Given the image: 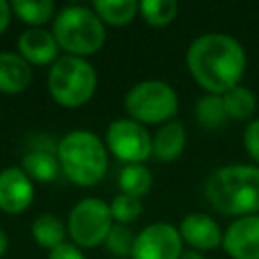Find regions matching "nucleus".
I'll list each match as a JSON object with an SVG mask.
<instances>
[{
    "instance_id": "a211bd4d",
    "label": "nucleus",
    "mask_w": 259,
    "mask_h": 259,
    "mask_svg": "<svg viewBox=\"0 0 259 259\" xmlns=\"http://www.w3.org/2000/svg\"><path fill=\"white\" fill-rule=\"evenodd\" d=\"M65 235H67V225L55 214H40L32 221V239L42 249L49 251L57 249L59 245L65 243Z\"/></svg>"
},
{
    "instance_id": "f8f14e48",
    "label": "nucleus",
    "mask_w": 259,
    "mask_h": 259,
    "mask_svg": "<svg viewBox=\"0 0 259 259\" xmlns=\"http://www.w3.org/2000/svg\"><path fill=\"white\" fill-rule=\"evenodd\" d=\"M182 243H186L192 251H210L223 245V233L217 221L208 214L194 212L186 214L178 225Z\"/></svg>"
},
{
    "instance_id": "9b49d317",
    "label": "nucleus",
    "mask_w": 259,
    "mask_h": 259,
    "mask_svg": "<svg viewBox=\"0 0 259 259\" xmlns=\"http://www.w3.org/2000/svg\"><path fill=\"white\" fill-rule=\"evenodd\" d=\"M34 198L32 180L22 168H4L0 172V210L6 214L24 212Z\"/></svg>"
},
{
    "instance_id": "f03ea898",
    "label": "nucleus",
    "mask_w": 259,
    "mask_h": 259,
    "mask_svg": "<svg viewBox=\"0 0 259 259\" xmlns=\"http://www.w3.org/2000/svg\"><path fill=\"white\" fill-rule=\"evenodd\" d=\"M206 200L223 214H259V166H223L204 184Z\"/></svg>"
},
{
    "instance_id": "6ab92c4d",
    "label": "nucleus",
    "mask_w": 259,
    "mask_h": 259,
    "mask_svg": "<svg viewBox=\"0 0 259 259\" xmlns=\"http://www.w3.org/2000/svg\"><path fill=\"white\" fill-rule=\"evenodd\" d=\"M223 101H225V109H227V117L229 119H251L255 109H257V97L251 89L243 87V85H237L235 89L227 91L223 95Z\"/></svg>"
},
{
    "instance_id": "4468645a",
    "label": "nucleus",
    "mask_w": 259,
    "mask_h": 259,
    "mask_svg": "<svg viewBox=\"0 0 259 259\" xmlns=\"http://www.w3.org/2000/svg\"><path fill=\"white\" fill-rule=\"evenodd\" d=\"M30 65L14 53H0V93H20L30 85Z\"/></svg>"
},
{
    "instance_id": "0eeeda50",
    "label": "nucleus",
    "mask_w": 259,
    "mask_h": 259,
    "mask_svg": "<svg viewBox=\"0 0 259 259\" xmlns=\"http://www.w3.org/2000/svg\"><path fill=\"white\" fill-rule=\"evenodd\" d=\"M113 227L111 208L105 200L99 198H83L79 200L67 221V233L73 245L91 249L105 243L109 231Z\"/></svg>"
},
{
    "instance_id": "20e7f679",
    "label": "nucleus",
    "mask_w": 259,
    "mask_h": 259,
    "mask_svg": "<svg viewBox=\"0 0 259 259\" xmlns=\"http://www.w3.org/2000/svg\"><path fill=\"white\" fill-rule=\"evenodd\" d=\"M53 36L67 55L85 57L97 53L105 42V24L87 6H65L53 20Z\"/></svg>"
},
{
    "instance_id": "dca6fc26",
    "label": "nucleus",
    "mask_w": 259,
    "mask_h": 259,
    "mask_svg": "<svg viewBox=\"0 0 259 259\" xmlns=\"http://www.w3.org/2000/svg\"><path fill=\"white\" fill-rule=\"evenodd\" d=\"M22 170L30 180L38 182H51L59 176L61 164L57 158V150H45V148H34L22 156Z\"/></svg>"
},
{
    "instance_id": "412c9836",
    "label": "nucleus",
    "mask_w": 259,
    "mask_h": 259,
    "mask_svg": "<svg viewBox=\"0 0 259 259\" xmlns=\"http://www.w3.org/2000/svg\"><path fill=\"white\" fill-rule=\"evenodd\" d=\"M10 10L22 22L36 28L51 20V16L55 14V2H51V0H14V2H10Z\"/></svg>"
},
{
    "instance_id": "2eb2a0df",
    "label": "nucleus",
    "mask_w": 259,
    "mask_h": 259,
    "mask_svg": "<svg viewBox=\"0 0 259 259\" xmlns=\"http://www.w3.org/2000/svg\"><path fill=\"white\" fill-rule=\"evenodd\" d=\"M186 146V132L180 121H168L152 138V154L160 162H174Z\"/></svg>"
},
{
    "instance_id": "5701e85b",
    "label": "nucleus",
    "mask_w": 259,
    "mask_h": 259,
    "mask_svg": "<svg viewBox=\"0 0 259 259\" xmlns=\"http://www.w3.org/2000/svg\"><path fill=\"white\" fill-rule=\"evenodd\" d=\"M178 4L174 0H144L140 2L142 18L152 26H166L174 20Z\"/></svg>"
},
{
    "instance_id": "b1692460",
    "label": "nucleus",
    "mask_w": 259,
    "mask_h": 259,
    "mask_svg": "<svg viewBox=\"0 0 259 259\" xmlns=\"http://www.w3.org/2000/svg\"><path fill=\"white\" fill-rule=\"evenodd\" d=\"M109 208H111V217L117 225H127V223H134L142 214V200L121 192L111 200Z\"/></svg>"
},
{
    "instance_id": "ddd939ff",
    "label": "nucleus",
    "mask_w": 259,
    "mask_h": 259,
    "mask_svg": "<svg viewBox=\"0 0 259 259\" xmlns=\"http://www.w3.org/2000/svg\"><path fill=\"white\" fill-rule=\"evenodd\" d=\"M18 55L28 65H53L59 59V45L53 32L42 28H28L24 30L18 40Z\"/></svg>"
},
{
    "instance_id": "4be33fe9",
    "label": "nucleus",
    "mask_w": 259,
    "mask_h": 259,
    "mask_svg": "<svg viewBox=\"0 0 259 259\" xmlns=\"http://www.w3.org/2000/svg\"><path fill=\"white\" fill-rule=\"evenodd\" d=\"M196 119H198L200 125H204L208 130L223 127L227 123V119H229L223 95L206 93L204 97H200L198 103H196Z\"/></svg>"
},
{
    "instance_id": "cd10ccee",
    "label": "nucleus",
    "mask_w": 259,
    "mask_h": 259,
    "mask_svg": "<svg viewBox=\"0 0 259 259\" xmlns=\"http://www.w3.org/2000/svg\"><path fill=\"white\" fill-rule=\"evenodd\" d=\"M10 14H12V10H10V4L8 2H4V0H0V34L8 28V22H10Z\"/></svg>"
},
{
    "instance_id": "c85d7f7f",
    "label": "nucleus",
    "mask_w": 259,
    "mask_h": 259,
    "mask_svg": "<svg viewBox=\"0 0 259 259\" xmlns=\"http://www.w3.org/2000/svg\"><path fill=\"white\" fill-rule=\"evenodd\" d=\"M6 249H8V237H6V233L0 229V259L4 257Z\"/></svg>"
},
{
    "instance_id": "6e6552de",
    "label": "nucleus",
    "mask_w": 259,
    "mask_h": 259,
    "mask_svg": "<svg viewBox=\"0 0 259 259\" xmlns=\"http://www.w3.org/2000/svg\"><path fill=\"white\" fill-rule=\"evenodd\" d=\"M105 144L111 154L125 164H142L152 156V136L134 119H115L109 123Z\"/></svg>"
},
{
    "instance_id": "bb28decb",
    "label": "nucleus",
    "mask_w": 259,
    "mask_h": 259,
    "mask_svg": "<svg viewBox=\"0 0 259 259\" xmlns=\"http://www.w3.org/2000/svg\"><path fill=\"white\" fill-rule=\"evenodd\" d=\"M49 259H85V255L81 253V249L73 243H63L57 249L49 251Z\"/></svg>"
},
{
    "instance_id": "f3484780",
    "label": "nucleus",
    "mask_w": 259,
    "mask_h": 259,
    "mask_svg": "<svg viewBox=\"0 0 259 259\" xmlns=\"http://www.w3.org/2000/svg\"><path fill=\"white\" fill-rule=\"evenodd\" d=\"M91 8L101 22L109 26H125L140 12V4L136 0H97Z\"/></svg>"
},
{
    "instance_id": "1a4fd4ad",
    "label": "nucleus",
    "mask_w": 259,
    "mask_h": 259,
    "mask_svg": "<svg viewBox=\"0 0 259 259\" xmlns=\"http://www.w3.org/2000/svg\"><path fill=\"white\" fill-rule=\"evenodd\" d=\"M182 237L170 223H152L144 227L134 241L130 259H180Z\"/></svg>"
},
{
    "instance_id": "c756f323",
    "label": "nucleus",
    "mask_w": 259,
    "mask_h": 259,
    "mask_svg": "<svg viewBox=\"0 0 259 259\" xmlns=\"http://www.w3.org/2000/svg\"><path fill=\"white\" fill-rule=\"evenodd\" d=\"M180 259H200L198 257V253L196 251H190V253H182V257Z\"/></svg>"
},
{
    "instance_id": "aec40b11",
    "label": "nucleus",
    "mask_w": 259,
    "mask_h": 259,
    "mask_svg": "<svg viewBox=\"0 0 259 259\" xmlns=\"http://www.w3.org/2000/svg\"><path fill=\"white\" fill-rule=\"evenodd\" d=\"M117 182L123 194L142 198L152 188V172L144 164H125L119 172Z\"/></svg>"
},
{
    "instance_id": "9d476101",
    "label": "nucleus",
    "mask_w": 259,
    "mask_h": 259,
    "mask_svg": "<svg viewBox=\"0 0 259 259\" xmlns=\"http://www.w3.org/2000/svg\"><path fill=\"white\" fill-rule=\"evenodd\" d=\"M223 249L233 259H259V214L235 219L223 233Z\"/></svg>"
},
{
    "instance_id": "393cba45",
    "label": "nucleus",
    "mask_w": 259,
    "mask_h": 259,
    "mask_svg": "<svg viewBox=\"0 0 259 259\" xmlns=\"http://www.w3.org/2000/svg\"><path fill=\"white\" fill-rule=\"evenodd\" d=\"M134 241H136V237L132 235V231L125 225H113L105 239V247L115 257H132Z\"/></svg>"
},
{
    "instance_id": "39448f33",
    "label": "nucleus",
    "mask_w": 259,
    "mask_h": 259,
    "mask_svg": "<svg viewBox=\"0 0 259 259\" xmlns=\"http://www.w3.org/2000/svg\"><path fill=\"white\" fill-rule=\"evenodd\" d=\"M47 85H49L51 97L59 105L81 107L95 93L97 73L83 57L65 55L51 65Z\"/></svg>"
},
{
    "instance_id": "7ed1b4c3",
    "label": "nucleus",
    "mask_w": 259,
    "mask_h": 259,
    "mask_svg": "<svg viewBox=\"0 0 259 259\" xmlns=\"http://www.w3.org/2000/svg\"><path fill=\"white\" fill-rule=\"evenodd\" d=\"M61 172L77 186L97 184L107 170V150L103 142L87 130H73L57 144Z\"/></svg>"
},
{
    "instance_id": "a878e982",
    "label": "nucleus",
    "mask_w": 259,
    "mask_h": 259,
    "mask_svg": "<svg viewBox=\"0 0 259 259\" xmlns=\"http://www.w3.org/2000/svg\"><path fill=\"white\" fill-rule=\"evenodd\" d=\"M243 144H245L247 154L259 164V119H253V121L245 127Z\"/></svg>"
},
{
    "instance_id": "423d86ee",
    "label": "nucleus",
    "mask_w": 259,
    "mask_h": 259,
    "mask_svg": "<svg viewBox=\"0 0 259 259\" xmlns=\"http://www.w3.org/2000/svg\"><path fill=\"white\" fill-rule=\"evenodd\" d=\"M125 111L138 123H168L178 111L176 91L164 81H142L125 95Z\"/></svg>"
},
{
    "instance_id": "f257e3e1",
    "label": "nucleus",
    "mask_w": 259,
    "mask_h": 259,
    "mask_svg": "<svg viewBox=\"0 0 259 259\" xmlns=\"http://www.w3.org/2000/svg\"><path fill=\"white\" fill-rule=\"evenodd\" d=\"M186 67L206 93L225 95L243 79L247 55L241 42L233 36L208 32L190 42L186 51Z\"/></svg>"
}]
</instances>
